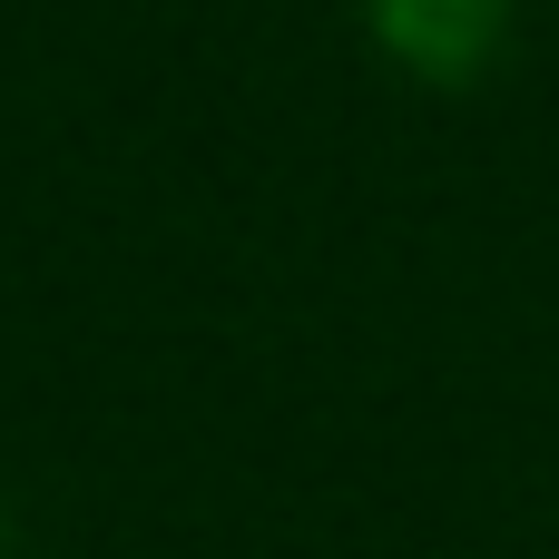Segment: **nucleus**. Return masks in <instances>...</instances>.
<instances>
[{
  "label": "nucleus",
  "mask_w": 559,
  "mask_h": 559,
  "mask_svg": "<svg viewBox=\"0 0 559 559\" xmlns=\"http://www.w3.org/2000/svg\"><path fill=\"white\" fill-rule=\"evenodd\" d=\"M383 29H393L423 69H472L481 39L501 29V0H383Z\"/></svg>",
  "instance_id": "obj_1"
}]
</instances>
